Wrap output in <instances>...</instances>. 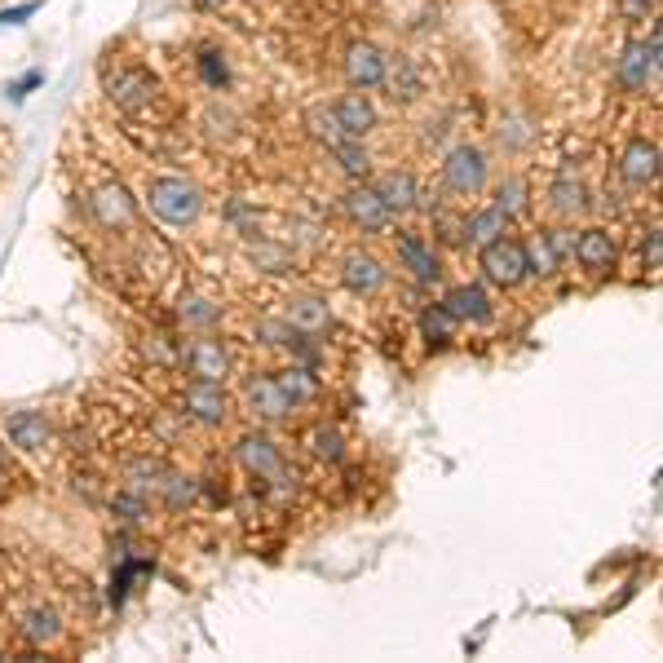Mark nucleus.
Wrapping results in <instances>:
<instances>
[{
    "label": "nucleus",
    "mask_w": 663,
    "mask_h": 663,
    "mask_svg": "<svg viewBox=\"0 0 663 663\" xmlns=\"http://www.w3.org/2000/svg\"><path fill=\"white\" fill-rule=\"evenodd\" d=\"M146 204L169 226H195L199 213H204V199L186 177H155L151 191H146Z\"/></svg>",
    "instance_id": "obj_1"
},
{
    "label": "nucleus",
    "mask_w": 663,
    "mask_h": 663,
    "mask_svg": "<svg viewBox=\"0 0 663 663\" xmlns=\"http://www.w3.org/2000/svg\"><path fill=\"white\" fill-rule=\"evenodd\" d=\"M478 261H482V274L491 279V283H500V287H518L522 279H526V243H518V239H491V243H482L478 248Z\"/></svg>",
    "instance_id": "obj_2"
},
{
    "label": "nucleus",
    "mask_w": 663,
    "mask_h": 663,
    "mask_svg": "<svg viewBox=\"0 0 663 663\" xmlns=\"http://www.w3.org/2000/svg\"><path fill=\"white\" fill-rule=\"evenodd\" d=\"M443 186L460 199H474L487 191V155L478 146H456L443 164Z\"/></svg>",
    "instance_id": "obj_3"
},
{
    "label": "nucleus",
    "mask_w": 663,
    "mask_h": 663,
    "mask_svg": "<svg viewBox=\"0 0 663 663\" xmlns=\"http://www.w3.org/2000/svg\"><path fill=\"white\" fill-rule=\"evenodd\" d=\"M659 76V32H650V41H632L615 67V80L628 89V94H645Z\"/></svg>",
    "instance_id": "obj_4"
},
{
    "label": "nucleus",
    "mask_w": 663,
    "mask_h": 663,
    "mask_svg": "<svg viewBox=\"0 0 663 663\" xmlns=\"http://www.w3.org/2000/svg\"><path fill=\"white\" fill-rule=\"evenodd\" d=\"M239 465H243L257 482H274L279 491L292 487V474H287V465H283V456H279V447H274L270 438H243V443H239Z\"/></svg>",
    "instance_id": "obj_5"
},
{
    "label": "nucleus",
    "mask_w": 663,
    "mask_h": 663,
    "mask_svg": "<svg viewBox=\"0 0 663 663\" xmlns=\"http://www.w3.org/2000/svg\"><path fill=\"white\" fill-rule=\"evenodd\" d=\"M341 208H346V217H350L363 235H381V230L394 221V213L385 208V199H381V195H377V186H368V182H363V186H355V191L341 199Z\"/></svg>",
    "instance_id": "obj_6"
},
{
    "label": "nucleus",
    "mask_w": 663,
    "mask_h": 663,
    "mask_svg": "<svg viewBox=\"0 0 663 663\" xmlns=\"http://www.w3.org/2000/svg\"><path fill=\"white\" fill-rule=\"evenodd\" d=\"M385 54L377 50V45H350V54H346V80L355 85V89H381V80H385Z\"/></svg>",
    "instance_id": "obj_7"
},
{
    "label": "nucleus",
    "mask_w": 663,
    "mask_h": 663,
    "mask_svg": "<svg viewBox=\"0 0 663 663\" xmlns=\"http://www.w3.org/2000/svg\"><path fill=\"white\" fill-rule=\"evenodd\" d=\"M243 403H248L252 416H261V421H283V416L292 412V403H287V394L279 390L274 377H252V381L243 385Z\"/></svg>",
    "instance_id": "obj_8"
},
{
    "label": "nucleus",
    "mask_w": 663,
    "mask_h": 663,
    "mask_svg": "<svg viewBox=\"0 0 663 663\" xmlns=\"http://www.w3.org/2000/svg\"><path fill=\"white\" fill-rule=\"evenodd\" d=\"M619 173L628 177V186H650L659 177V146L645 138H632L623 160H619Z\"/></svg>",
    "instance_id": "obj_9"
},
{
    "label": "nucleus",
    "mask_w": 663,
    "mask_h": 663,
    "mask_svg": "<svg viewBox=\"0 0 663 663\" xmlns=\"http://www.w3.org/2000/svg\"><path fill=\"white\" fill-rule=\"evenodd\" d=\"M443 309L456 318V323H482L491 318V296L478 287V283H460L443 296Z\"/></svg>",
    "instance_id": "obj_10"
},
{
    "label": "nucleus",
    "mask_w": 663,
    "mask_h": 663,
    "mask_svg": "<svg viewBox=\"0 0 663 663\" xmlns=\"http://www.w3.org/2000/svg\"><path fill=\"white\" fill-rule=\"evenodd\" d=\"M186 412H191L199 425H221V421L230 416V403H226L221 385H213V381H195V385L186 390Z\"/></svg>",
    "instance_id": "obj_11"
},
{
    "label": "nucleus",
    "mask_w": 663,
    "mask_h": 663,
    "mask_svg": "<svg viewBox=\"0 0 663 663\" xmlns=\"http://www.w3.org/2000/svg\"><path fill=\"white\" fill-rule=\"evenodd\" d=\"M341 279H346V287H350V292L372 296V292H381V287H385V265H381L377 257H368V252H350V257H346V265H341Z\"/></svg>",
    "instance_id": "obj_12"
},
{
    "label": "nucleus",
    "mask_w": 663,
    "mask_h": 663,
    "mask_svg": "<svg viewBox=\"0 0 663 663\" xmlns=\"http://www.w3.org/2000/svg\"><path fill=\"white\" fill-rule=\"evenodd\" d=\"M186 363H191V377H195V381L226 385V377H230V359H226L221 341H195L191 355H186Z\"/></svg>",
    "instance_id": "obj_13"
},
{
    "label": "nucleus",
    "mask_w": 663,
    "mask_h": 663,
    "mask_svg": "<svg viewBox=\"0 0 663 663\" xmlns=\"http://www.w3.org/2000/svg\"><path fill=\"white\" fill-rule=\"evenodd\" d=\"M570 252H575V261H579L584 270H593V274L615 270V239H610L606 230H584Z\"/></svg>",
    "instance_id": "obj_14"
},
{
    "label": "nucleus",
    "mask_w": 663,
    "mask_h": 663,
    "mask_svg": "<svg viewBox=\"0 0 663 663\" xmlns=\"http://www.w3.org/2000/svg\"><path fill=\"white\" fill-rule=\"evenodd\" d=\"M399 261L412 270L416 283H438V274H443L434 248H430L421 235H399Z\"/></svg>",
    "instance_id": "obj_15"
},
{
    "label": "nucleus",
    "mask_w": 663,
    "mask_h": 663,
    "mask_svg": "<svg viewBox=\"0 0 663 663\" xmlns=\"http://www.w3.org/2000/svg\"><path fill=\"white\" fill-rule=\"evenodd\" d=\"M337 124L346 129V138H368L377 129V107L363 98V94H346L337 107H332Z\"/></svg>",
    "instance_id": "obj_16"
},
{
    "label": "nucleus",
    "mask_w": 663,
    "mask_h": 663,
    "mask_svg": "<svg viewBox=\"0 0 663 663\" xmlns=\"http://www.w3.org/2000/svg\"><path fill=\"white\" fill-rule=\"evenodd\" d=\"M94 213H98V221L111 226V230L133 226V199H129V191H124L120 182H116V186H102V191L94 195Z\"/></svg>",
    "instance_id": "obj_17"
},
{
    "label": "nucleus",
    "mask_w": 663,
    "mask_h": 663,
    "mask_svg": "<svg viewBox=\"0 0 663 663\" xmlns=\"http://www.w3.org/2000/svg\"><path fill=\"white\" fill-rule=\"evenodd\" d=\"M107 89H111V98H116L120 107H129V111L155 98V80H151L146 72H120V76L107 80Z\"/></svg>",
    "instance_id": "obj_18"
},
{
    "label": "nucleus",
    "mask_w": 663,
    "mask_h": 663,
    "mask_svg": "<svg viewBox=\"0 0 663 663\" xmlns=\"http://www.w3.org/2000/svg\"><path fill=\"white\" fill-rule=\"evenodd\" d=\"M509 213L500 208V204H491V208H482V213H474L469 221H465V239L474 243V248H482V243H491V239H500L504 230H509Z\"/></svg>",
    "instance_id": "obj_19"
},
{
    "label": "nucleus",
    "mask_w": 663,
    "mask_h": 663,
    "mask_svg": "<svg viewBox=\"0 0 663 663\" xmlns=\"http://www.w3.org/2000/svg\"><path fill=\"white\" fill-rule=\"evenodd\" d=\"M10 438H14V447H23V452H41V447L50 443V421H45L41 412H14V416H10Z\"/></svg>",
    "instance_id": "obj_20"
},
{
    "label": "nucleus",
    "mask_w": 663,
    "mask_h": 663,
    "mask_svg": "<svg viewBox=\"0 0 663 663\" xmlns=\"http://www.w3.org/2000/svg\"><path fill=\"white\" fill-rule=\"evenodd\" d=\"M381 89H390L394 102H412V98H421V76H416V67L407 58H394V63H385Z\"/></svg>",
    "instance_id": "obj_21"
},
{
    "label": "nucleus",
    "mask_w": 663,
    "mask_h": 663,
    "mask_svg": "<svg viewBox=\"0 0 663 663\" xmlns=\"http://www.w3.org/2000/svg\"><path fill=\"white\" fill-rule=\"evenodd\" d=\"M377 195L385 199V208L390 213H407L421 195H416V177L412 173H385L381 182H377Z\"/></svg>",
    "instance_id": "obj_22"
},
{
    "label": "nucleus",
    "mask_w": 663,
    "mask_h": 663,
    "mask_svg": "<svg viewBox=\"0 0 663 663\" xmlns=\"http://www.w3.org/2000/svg\"><path fill=\"white\" fill-rule=\"evenodd\" d=\"M421 332H425V346H430V350H443V346H452L456 318H452L443 305H430V309L421 314Z\"/></svg>",
    "instance_id": "obj_23"
},
{
    "label": "nucleus",
    "mask_w": 663,
    "mask_h": 663,
    "mask_svg": "<svg viewBox=\"0 0 663 663\" xmlns=\"http://www.w3.org/2000/svg\"><path fill=\"white\" fill-rule=\"evenodd\" d=\"M566 257L557 252V243L548 239V235H540L531 248H526V274H540V279H548V274H557V265H562Z\"/></svg>",
    "instance_id": "obj_24"
},
{
    "label": "nucleus",
    "mask_w": 663,
    "mask_h": 663,
    "mask_svg": "<svg viewBox=\"0 0 663 663\" xmlns=\"http://www.w3.org/2000/svg\"><path fill=\"white\" fill-rule=\"evenodd\" d=\"M287 323L301 327V332H318V327H327V305L314 301V296H301V301H292Z\"/></svg>",
    "instance_id": "obj_25"
},
{
    "label": "nucleus",
    "mask_w": 663,
    "mask_h": 663,
    "mask_svg": "<svg viewBox=\"0 0 663 663\" xmlns=\"http://www.w3.org/2000/svg\"><path fill=\"white\" fill-rule=\"evenodd\" d=\"M274 381H279V390L287 394V403H292V407H301V403H309V399L318 394V385H314V377H309L305 368H292V372H279Z\"/></svg>",
    "instance_id": "obj_26"
},
{
    "label": "nucleus",
    "mask_w": 663,
    "mask_h": 663,
    "mask_svg": "<svg viewBox=\"0 0 663 663\" xmlns=\"http://www.w3.org/2000/svg\"><path fill=\"white\" fill-rule=\"evenodd\" d=\"M23 632H28V641H32V645L58 641V632H63V623H58V610H50V606L32 610V615H28V623H23Z\"/></svg>",
    "instance_id": "obj_27"
},
{
    "label": "nucleus",
    "mask_w": 663,
    "mask_h": 663,
    "mask_svg": "<svg viewBox=\"0 0 663 663\" xmlns=\"http://www.w3.org/2000/svg\"><path fill=\"white\" fill-rule=\"evenodd\" d=\"M332 155L341 160V169H346L350 177H368V173H372V155L359 146V138H346L341 146H332Z\"/></svg>",
    "instance_id": "obj_28"
},
{
    "label": "nucleus",
    "mask_w": 663,
    "mask_h": 663,
    "mask_svg": "<svg viewBox=\"0 0 663 663\" xmlns=\"http://www.w3.org/2000/svg\"><path fill=\"white\" fill-rule=\"evenodd\" d=\"M548 199H553L557 213H579L584 208V186L575 177H557L553 191H548Z\"/></svg>",
    "instance_id": "obj_29"
},
{
    "label": "nucleus",
    "mask_w": 663,
    "mask_h": 663,
    "mask_svg": "<svg viewBox=\"0 0 663 663\" xmlns=\"http://www.w3.org/2000/svg\"><path fill=\"white\" fill-rule=\"evenodd\" d=\"M138 575H151V562H133V557H124L120 562V570H116V579H111V601L116 606H124V597H129V588H133V579Z\"/></svg>",
    "instance_id": "obj_30"
},
{
    "label": "nucleus",
    "mask_w": 663,
    "mask_h": 663,
    "mask_svg": "<svg viewBox=\"0 0 663 663\" xmlns=\"http://www.w3.org/2000/svg\"><path fill=\"white\" fill-rule=\"evenodd\" d=\"M309 133H314L318 142H327V151L346 142V129L337 124V116H332V111H309Z\"/></svg>",
    "instance_id": "obj_31"
},
{
    "label": "nucleus",
    "mask_w": 663,
    "mask_h": 663,
    "mask_svg": "<svg viewBox=\"0 0 663 663\" xmlns=\"http://www.w3.org/2000/svg\"><path fill=\"white\" fill-rule=\"evenodd\" d=\"M199 76H204L213 89H221V85L230 80V72H226V63H221L217 50H204V54H199Z\"/></svg>",
    "instance_id": "obj_32"
},
{
    "label": "nucleus",
    "mask_w": 663,
    "mask_h": 663,
    "mask_svg": "<svg viewBox=\"0 0 663 663\" xmlns=\"http://www.w3.org/2000/svg\"><path fill=\"white\" fill-rule=\"evenodd\" d=\"M496 199H500V208H504L509 217H518V213L526 208V186L513 177V182H504V186H500V195H496Z\"/></svg>",
    "instance_id": "obj_33"
},
{
    "label": "nucleus",
    "mask_w": 663,
    "mask_h": 663,
    "mask_svg": "<svg viewBox=\"0 0 663 663\" xmlns=\"http://www.w3.org/2000/svg\"><path fill=\"white\" fill-rule=\"evenodd\" d=\"M314 456H323V460H341V434L337 430H314Z\"/></svg>",
    "instance_id": "obj_34"
},
{
    "label": "nucleus",
    "mask_w": 663,
    "mask_h": 663,
    "mask_svg": "<svg viewBox=\"0 0 663 663\" xmlns=\"http://www.w3.org/2000/svg\"><path fill=\"white\" fill-rule=\"evenodd\" d=\"M111 509H116V518H120V522H142V513H146L142 496H120Z\"/></svg>",
    "instance_id": "obj_35"
},
{
    "label": "nucleus",
    "mask_w": 663,
    "mask_h": 663,
    "mask_svg": "<svg viewBox=\"0 0 663 663\" xmlns=\"http://www.w3.org/2000/svg\"><path fill=\"white\" fill-rule=\"evenodd\" d=\"M32 14H41V0H28V6H14V10H0V28H19Z\"/></svg>",
    "instance_id": "obj_36"
},
{
    "label": "nucleus",
    "mask_w": 663,
    "mask_h": 663,
    "mask_svg": "<svg viewBox=\"0 0 663 663\" xmlns=\"http://www.w3.org/2000/svg\"><path fill=\"white\" fill-rule=\"evenodd\" d=\"M41 85H45V72H28V76H23V80H14L6 94H10V102H23V98H28L32 89H41Z\"/></svg>",
    "instance_id": "obj_37"
},
{
    "label": "nucleus",
    "mask_w": 663,
    "mask_h": 663,
    "mask_svg": "<svg viewBox=\"0 0 663 663\" xmlns=\"http://www.w3.org/2000/svg\"><path fill=\"white\" fill-rule=\"evenodd\" d=\"M164 496H169V504L177 509V504H186V500L195 496V487H186L177 474H169V478H164Z\"/></svg>",
    "instance_id": "obj_38"
},
{
    "label": "nucleus",
    "mask_w": 663,
    "mask_h": 663,
    "mask_svg": "<svg viewBox=\"0 0 663 663\" xmlns=\"http://www.w3.org/2000/svg\"><path fill=\"white\" fill-rule=\"evenodd\" d=\"M438 235H443L447 243H460V239H465V226L452 221V217H438Z\"/></svg>",
    "instance_id": "obj_39"
},
{
    "label": "nucleus",
    "mask_w": 663,
    "mask_h": 663,
    "mask_svg": "<svg viewBox=\"0 0 663 663\" xmlns=\"http://www.w3.org/2000/svg\"><path fill=\"white\" fill-rule=\"evenodd\" d=\"M650 10H654V0H623V14H628L632 23H641Z\"/></svg>",
    "instance_id": "obj_40"
},
{
    "label": "nucleus",
    "mask_w": 663,
    "mask_h": 663,
    "mask_svg": "<svg viewBox=\"0 0 663 663\" xmlns=\"http://www.w3.org/2000/svg\"><path fill=\"white\" fill-rule=\"evenodd\" d=\"M195 6H199V10H217V6H221V0H195Z\"/></svg>",
    "instance_id": "obj_41"
},
{
    "label": "nucleus",
    "mask_w": 663,
    "mask_h": 663,
    "mask_svg": "<svg viewBox=\"0 0 663 663\" xmlns=\"http://www.w3.org/2000/svg\"><path fill=\"white\" fill-rule=\"evenodd\" d=\"M0 474H6V465H0Z\"/></svg>",
    "instance_id": "obj_42"
}]
</instances>
